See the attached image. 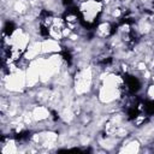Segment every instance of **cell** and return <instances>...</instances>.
<instances>
[{"mask_svg": "<svg viewBox=\"0 0 154 154\" xmlns=\"http://www.w3.org/2000/svg\"><path fill=\"white\" fill-rule=\"evenodd\" d=\"M102 7H103L102 0H81L77 10L82 22L85 23L87 25H91L102 13Z\"/></svg>", "mask_w": 154, "mask_h": 154, "instance_id": "cell-1", "label": "cell"}]
</instances>
